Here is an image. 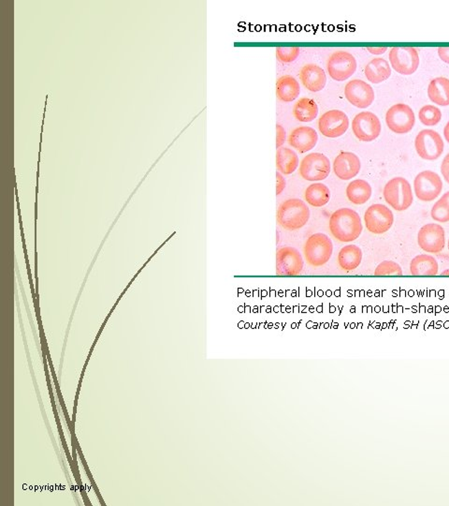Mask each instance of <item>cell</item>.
<instances>
[{"label":"cell","mask_w":449,"mask_h":506,"mask_svg":"<svg viewBox=\"0 0 449 506\" xmlns=\"http://www.w3.org/2000/svg\"><path fill=\"white\" fill-rule=\"evenodd\" d=\"M329 232L340 242H353L362 235L363 226L360 215L351 209H340L332 213Z\"/></svg>","instance_id":"1"},{"label":"cell","mask_w":449,"mask_h":506,"mask_svg":"<svg viewBox=\"0 0 449 506\" xmlns=\"http://www.w3.org/2000/svg\"><path fill=\"white\" fill-rule=\"evenodd\" d=\"M310 209L303 200L292 198L283 202L277 210V222L285 230L297 231L307 224Z\"/></svg>","instance_id":"2"},{"label":"cell","mask_w":449,"mask_h":506,"mask_svg":"<svg viewBox=\"0 0 449 506\" xmlns=\"http://www.w3.org/2000/svg\"><path fill=\"white\" fill-rule=\"evenodd\" d=\"M333 244L325 233H316L309 236L303 246V255L309 266H323L331 258Z\"/></svg>","instance_id":"3"},{"label":"cell","mask_w":449,"mask_h":506,"mask_svg":"<svg viewBox=\"0 0 449 506\" xmlns=\"http://www.w3.org/2000/svg\"><path fill=\"white\" fill-rule=\"evenodd\" d=\"M384 198L396 211H404L414 202L411 185L406 178H394L386 184L383 191Z\"/></svg>","instance_id":"4"},{"label":"cell","mask_w":449,"mask_h":506,"mask_svg":"<svg viewBox=\"0 0 449 506\" xmlns=\"http://www.w3.org/2000/svg\"><path fill=\"white\" fill-rule=\"evenodd\" d=\"M331 169V162L327 156L321 153H311L303 158L298 171L305 180L318 182L328 178Z\"/></svg>","instance_id":"5"},{"label":"cell","mask_w":449,"mask_h":506,"mask_svg":"<svg viewBox=\"0 0 449 506\" xmlns=\"http://www.w3.org/2000/svg\"><path fill=\"white\" fill-rule=\"evenodd\" d=\"M386 122L391 131L397 134H406L414 128L416 116L410 106L398 103L386 112Z\"/></svg>","instance_id":"6"},{"label":"cell","mask_w":449,"mask_h":506,"mask_svg":"<svg viewBox=\"0 0 449 506\" xmlns=\"http://www.w3.org/2000/svg\"><path fill=\"white\" fill-rule=\"evenodd\" d=\"M443 141L437 131L423 129L417 135L415 147L419 157L426 160L439 159L443 152Z\"/></svg>","instance_id":"7"},{"label":"cell","mask_w":449,"mask_h":506,"mask_svg":"<svg viewBox=\"0 0 449 506\" xmlns=\"http://www.w3.org/2000/svg\"><path fill=\"white\" fill-rule=\"evenodd\" d=\"M393 213L388 207L381 204L368 207L364 214V223L367 230L375 235H382L393 227Z\"/></svg>","instance_id":"8"},{"label":"cell","mask_w":449,"mask_h":506,"mask_svg":"<svg viewBox=\"0 0 449 506\" xmlns=\"http://www.w3.org/2000/svg\"><path fill=\"white\" fill-rule=\"evenodd\" d=\"M442 189V179L432 171H423L415 178V194L420 201H433L440 196Z\"/></svg>","instance_id":"9"},{"label":"cell","mask_w":449,"mask_h":506,"mask_svg":"<svg viewBox=\"0 0 449 506\" xmlns=\"http://www.w3.org/2000/svg\"><path fill=\"white\" fill-rule=\"evenodd\" d=\"M327 70L332 79L337 82L345 81L355 74L357 61L349 52L337 51L329 56Z\"/></svg>","instance_id":"10"},{"label":"cell","mask_w":449,"mask_h":506,"mask_svg":"<svg viewBox=\"0 0 449 506\" xmlns=\"http://www.w3.org/2000/svg\"><path fill=\"white\" fill-rule=\"evenodd\" d=\"M303 258L297 249L284 246L276 253V274L282 277L298 276L303 271Z\"/></svg>","instance_id":"11"},{"label":"cell","mask_w":449,"mask_h":506,"mask_svg":"<svg viewBox=\"0 0 449 506\" xmlns=\"http://www.w3.org/2000/svg\"><path fill=\"white\" fill-rule=\"evenodd\" d=\"M417 243L419 248L427 253H440L446 246L445 230L439 224L428 223L420 228Z\"/></svg>","instance_id":"12"},{"label":"cell","mask_w":449,"mask_h":506,"mask_svg":"<svg viewBox=\"0 0 449 506\" xmlns=\"http://www.w3.org/2000/svg\"><path fill=\"white\" fill-rule=\"evenodd\" d=\"M352 129L360 141L372 142L381 134V122L375 114L362 112L353 119Z\"/></svg>","instance_id":"13"},{"label":"cell","mask_w":449,"mask_h":506,"mask_svg":"<svg viewBox=\"0 0 449 506\" xmlns=\"http://www.w3.org/2000/svg\"><path fill=\"white\" fill-rule=\"evenodd\" d=\"M389 61L398 74L411 75L419 66V56L416 48H394L389 52Z\"/></svg>","instance_id":"14"},{"label":"cell","mask_w":449,"mask_h":506,"mask_svg":"<svg viewBox=\"0 0 449 506\" xmlns=\"http://www.w3.org/2000/svg\"><path fill=\"white\" fill-rule=\"evenodd\" d=\"M349 116L340 110L326 112L318 120L319 131L329 138L342 136L349 129Z\"/></svg>","instance_id":"15"},{"label":"cell","mask_w":449,"mask_h":506,"mask_svg":"<svg viewBox=\"0 0 449 506\" xmlns=\"http://www.w3.org/2000/svg\"><path fill=\"white\" fill-rule=\"evenodd\" d=\"M344 96L352 105L360 109L369 107L375 101L373 87L359 79L352 80L345 85Z\"/></svg>","instance_id":"16"},{"label":"cell","mask_w":449,"mask_h":506,"mask_svg":"<svg viewBox=\"0 0 449 506\" xmlns=\"http://www.w3.org/2000/svg\"><path fill=\"white\" fill-rule=\"evenodd\" d=\"M362 165L360 158L352 152H341L333 162V171L337 178L350 180L359 175Z\"/></svg>","instance_id":"17"},{"label":"cell","mask_w":449,"mask_h":506,"mask_svg":"<svg viewBox=\"0 0 449 506\" xmlns=\"http://www.w3.org/2000/svg\"><path fill=\"white\" fill-rule=\"evenodd\" d=\"M318 141V132L311 127H298L289 136V144L300 153L311 151Z\"/></svg>","instance_id":"18"},{"label":"cell","mask_w":449,"mask_h":506,"mask_svg":"<svg viewBox=\"0 0 449 506\" xmlns=\"http://www.w3.org/2000/svg\"><path fill=\"white\" fill-rule=\"evenodd\" d=\"M300 81L309 92H321L327 84L325 72L316 64H307L300 72Z\"/></svg>","instance_id":"19"},{"label":"cell","mask_w":449,"mask_h":506,"mask_svg":"<svg viewBox=\"0 0 449 506\" xmlns=\"http://www.w3.org/2000/svg\"><path fill=\"white\" fill-rule=\"evenodd\" d=\"M438 269L439 266L435 257L428 254H420L410 263V273L414 277H435L438 274Z\"/></svg>","instance_id":"20"},{"label":"cell","mask_w":449,"mask_h":506,"mask_svg":"<svg viewBox=\"0 0 449 506\" xmlns=\"http://www.w3.org/2000/svg\"><path fill=\"white\" fill-rule=\"evenodd\" d=\"M300 84L294 77L284 75L277 80L276 95L283 103H292L300 96Z\"/></svg>","instance_id":"21"},{"label":"cell","mask_w":449,"mask_h":506,"mask_svg":"<svg viewBox=\"0 0 449 506\" xmlns=\"http://www.w3.org/2000/svg\"><path fill=\"white\" fill-rule=\"evenodd\" d=\"M365 76L373 84H380L391 75V67L384 59H375L365 67Z\"/></svg>","instance_id":"22"},{"label":"cell","mask_w":449,"mask_h":506,"mask_svg":"<svg viewBox=\"0 0 449 506\" xmlns=\"http://www.w3.org/2000/svg\"><path fill=\"white\" fill-rule=\"evenodd\" d=\"M362 261V251L355 245H347L341 249L338 254V264L345 272L353 271L360 266Z\"/></svg>","instance_id":"23"},{"label":"cell","mask_w":449,"mask_h":506,"mask_svg":"<svg viewBox=\"0 0 449 506\" xmlns=\"http://www.w3.org/2000/svg\"><path fill=\"white\" fill-rule=\"evenodd\" d=\"M372 187L363 179H355L349 184L347 188V196L354 204H363L369 201L372 196Z\"/></svg>","instance_id":"24"},{"label":"cell","mask_w":449,"mask_h":506,"mask_svg":"<svg viewBox=\"0 0 449 506\" xmlns=\"http://www.w3.org/2000/svg\"><path fill=\"white\" fill-rule=\"evenodd\" d=\"M430 100L440 106L449 105V79L438 77L430 81L428 87Z\"/></svg>","instance_id":"25"},{"label":"cell","mask_w":449,"mask_h":506,"mask_svg":"<svg viewBox=\"0 0 449 506\" xmlns=\"http://www.w3.org/2000/svg\"><path fill=\"white\" fill-rule=\"evenodd\" d=\"M298 157L294 150L280 147L276 152V167L283 175H292L297 170Z\"/></svg>","instance_id":"26"},{"label":"cell","mask_w":449,"mask_h":506,"mask_svg":"<svg viewBox=\"0 0 449 506\" xmlns=\"http://www.w3.org/2000/svg\"><path fill=\"white\" fill-rule=\"evenodd\" d=\"M305 199L311 207H322L331 200V191L325 184L314 183L306 189Z\"/></svg>","instance_id":"27"},{"label":"cell","mask_w":449,"mask_h":506,"mask_svg":"<svg viewBox=\"0 0 449 506\" xmlns=\"http://www.w3.org/2000/svg\"><path fill=\"white\" fill-rule=\"evenodd\" d=\"M293 115L300 122L315 120L318 115V105L312 98H303L297 101L293 109Z\"/></svg>","instance_id":"28"},{"label":"cell","mask_w":449,"mask_h":506,"mask_svg":"<svg viewBox=\"0 0 449 506\" xmlns=\"http://www.w3.org/2000/svg\"><path fill=\"white\" fill-rule=\"evenodd\" d=\"M419 118L420 122L425 126L432 127L437 125L442 118V112L439 108L433 105L423 106L419 110Z\"/></svg>","instance_id":"29"},{"label":"cell","mask_w":449,"mask_h":506,"mask_svg":"<svg viewBox=\"0 0 449 506\" xmlns=\"http://www.w3.org/2000/svg\"><path fill=\"white\" fill-rule=\"evenodd\" d=\"M376 277H402V269L393 261H384L375 270Z\"/></svg>","instance_id":"30"},{"label":"cell","mask_w":449,"mask_h":506,"mask_svg":"<svg viewBox=\"0 0 449 506\" xmlns=\"http://www.w3.org/2000/svg\"><path fill=\"white\" fill-rule=\"evenodd\" d=\"M430 216L435 222L446 223L449 222V207L445 202L438 200L432 207Z\"/></svg>","instance_id":"31"},{"label":"cell","mask_w":449,"mask_h":506,"mask_svg":"<svg viewBox=\"0 0 449 506\" xmlns=\"http://www.w3.org/2000/svg\"><path fill=\"white\" fill-rule=\"evenodd\" d=\"M300 52L298 48H276V56L283 63H290L298 59Z\"/></svg>","instance_id":"32"},{"label":"cell","mask_w":449,"mask_h":506,"mask_svg":"<svg viewBox=\"0 0 449 506\" xmlns=\"http://www.w3.org/2000/svg\"><path fill=\"white\" fill-rule=\"evenodd\" d=\"M285 139H287V134H285L284 127H283L282 125H280V124H277L276 125V147L277 149H280V147H281L282 145L285 144Z\"/></svg>","instance_id":"33"},{"label":"cell","mask_w":449,"mask_h":506,"mask_svg":"<svg viewBox=\"0 0 449 506\" xmlns=\"http://www.w3.org/2000/svg\"><path fill=\"white\" fill-rule=\"evenodd\" d=\"M441 173L446 182L449 183V153L443 158L442 165H441Z\"/></svg>","instance_id":"34"},{"label":"cell","mask_w":449,"mask_h":506,"mask_svg":"<svg viewBox=\"0 0 449 506\" xmlns=\"http://www.w3.org/2000/svg\"><path fill=\"white\" fill-rule=\"evenodd\" d=\"M285 179L284 176L281 175V173H276V196H280L284 191L285 188Z\"/></svg>","instance_id":"35"},{"label":"cell","mask_w":449,"mask_h":506,"mask_svg":"<svg viewBox=\"0 0 449 506\" xmlns=\"http://www.w3.org/2000/svg\"><path fill=\"white\" fill-rule=\"evenodd\" d=\"M438 54H439L440 59H442V61L449 64V48H438Z\"/></svg>","instance_id":"36"},{"label":"cell","mask_w":449,"mask_h":506,"mask_svg":"<svg viewBox=\"0 0 449 506\" xmlns=\"http://www.w3.org/2000/svg\"><path fill=\"white\" fill-rule=\"evenodd\" d=\"M367 50L369 51L371 54H382L385 53L386 50H388V48H368Z\"/></svg>","instance_id":"37"},{"label":"cell","mask_w":449,"mask_h":506,"mask_svg":"<svg viewBox=\"0 0 449 506\" xmlns=\"http://www.w3.org/2000/svg\"><path fill=\"white\" fill-rule=\"evenodd\" d=\"M443 135H445L446 141L449 143V121L446 124L445 129H443Z\"/></svg>","instance_id":"38"},{"label":"cell","mask_w":449,"mask_h":506,"mask_svg":"<svg viewBox=\"0 0 449 506\" xmlns=\"http://www.w3.org/2000/svg\"><path fill=\"white\" fill-rule=\"evenodd\" d=\"M440 200H441V201L445 202V204H446V206H448L449 207V191H448V193L443 194V196H442V198H441Z\"/></svg>","instance_id":"39"},{"label":"cell","mask_w":449,"mask_h":506,"mask_svg":"<svg viewBox=\"0 0 449 506\" xmlns=\"http://www.w3.org/2000/svg\"><path fill=\"white\" fill-rule=\"evenodd\" d=\"M441 276L449 277V269H446L445 271L442 272V273H441Z\"/></svg>","instance_id":"40"},{"label":"cell","mask_w":449,"mask_h":506,"mask_svg":"<svg viewBox=\"0 0 449 506\" xmlns=\"http://www.w3.org/2000/svg\"><path fill=\"white\" fill-rule=\"evenodd\" d=\"M448 251H449V240H448Z\"/></svg>","instance_id":"41"}]
</instances>
